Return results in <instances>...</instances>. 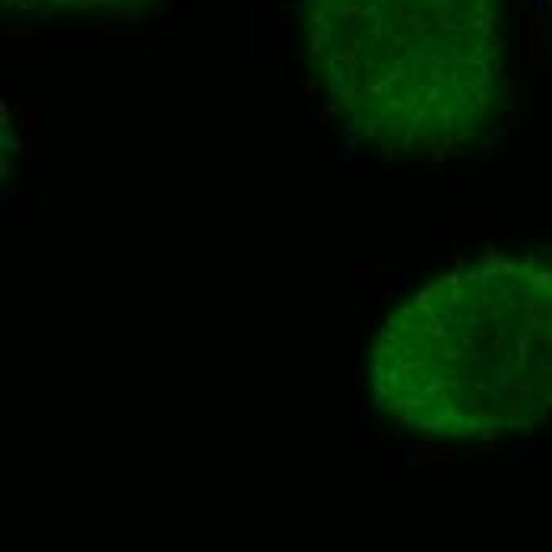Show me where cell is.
Wrapping results in <instances>:
<instances>
[{"mask_svg":"<svg viewBox=\"0 0 552 552\" xmlns=\"http://www.w3.org/2000/svg\"><path fill=\"white\" fill-rule=\"evenodd\" d=\"M162 0H4V10L26 19H134Z\"/></svg>","mask_w":552,"mask_h":552,"instance_id":"obj_3","label":"cell"},{"mask_svg":"<svg viewBox=\"0 0 552 552\" xmlns=\"http://www.w3.org/2000/svg\"><path fill=\"white\" fill-rule=\"evenodd\" d=\"M324 105L397 162L479 149L508 108V0H302Z\"/></svg>","mask_w":552,"mask_h":552,"instance_id":"obj_1","label":"cell"},{"mask_svg":"<svg viewBox=\"0 0 552 552\" xmlns=\"http://www.w3.org/2000/svg\"><path fill=\"white\" fill-rule=\"evenodd\" d=\"M375 406L431 441H489L552 416V260L489 254L435 276L381 321Z\"/></svg>","mask_w":552,"mask_h":552,"instance_id":"obj_2","label":"cell"}]
</instances>
